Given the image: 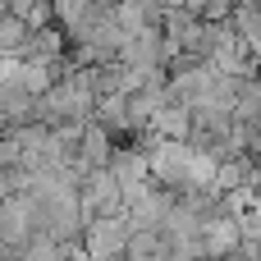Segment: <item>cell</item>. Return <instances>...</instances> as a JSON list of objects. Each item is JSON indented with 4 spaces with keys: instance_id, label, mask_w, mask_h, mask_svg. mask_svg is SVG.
Masks as SVG:
<instances>
[{
    "instance_id": "6da1fadb",
    "label": "cell",
    "mask_w": 261,
    "mask_h": 261,
    "mask_svg": "<svg viewBox=\"0 0 261 261\" xmlns=\"http://www.w3.org/2000/svg\"><path fill=\"white\" fill-rule=\"evenodd\" d=\"M32 239H37V216H32V197H28V193L0 197V248H5V252H23V248H28Z\"/></svg>"
},
{
    "instance_id": "7a4b0ae2",
    "label": "cell",
    "mask_w": 261,
    "mask_h": 261,
    "mask_svg": "<svg viewBox=\"0 0 261 261\" xmlns=\"http://www.w3.org/2000/svg\"><path fill=\"white\" fill-rule=\"evenodd\" d=\"M239 248H243V225H239V216L220 211V216H211V220L202 225V257L229 261Z\"/></svg>"
}]
</instances>
